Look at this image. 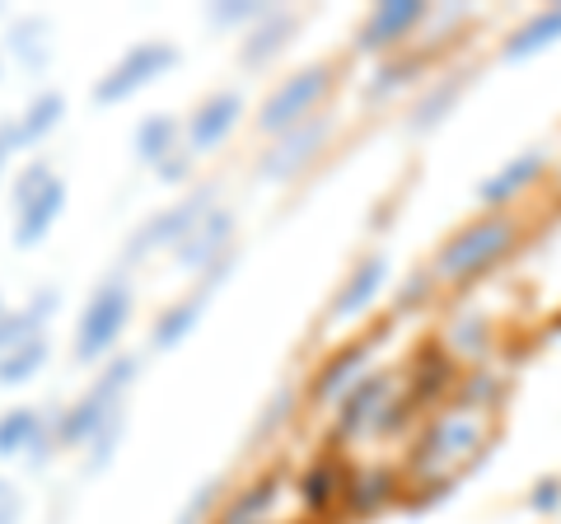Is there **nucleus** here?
Segmentation results:
<instances>
[{"mask_svg": "<svg viewBox=\"0 0 561 524\" xmlns=\"http://www.w3.org/2000/svg\"><path fill=\"white\" fill-rule=\"evenodd\" d=\"M131 305H136V295H131V282L122 272H113L108 282H99L90 305H84V314H80V323H76V356L80 361L108 356L117 346V338H122V328H127V319H131Z\"/></svg>", "mask_w": 561, "mask_h": 524, "instance_id": "nucleus-1", "label": "nucleus"}, {"mask_svg": "<svg viewBox=\"0 0 561 524\" xmlns=\"http://www.w3.org/2000/svg\"><path fill=\"white\" fill-rule=\"evenodd\" d=\"M136 371H140V361L136 356H113L108 365H103V375L84 389V398L80 403H70L66 412H61V422H57V435L66 445H90L94 441V431L108 422V417L122 408V389L136 379Z\"/></svg>", "mask_w": 561, "mask_h": 524, "instance_id": "nucleus-2", "label": "nucleus"}, {"mask_svg": "<svg viewBox=\"0 0 561 524\" xmlns=\"http://www.w3.org/2000/svg\"><path fill=\"white\" fill-rule=\"evenodd\" d=\"M328 90H332V66L328 61L305 66V71H295L290 80H280L276 90L267 94V103H262V113H257V127L267 136L295 132L300 122L313 117V109L328 99Z\"/></svg>", "mask_w": 561, "mask_h": 524, "instance_id": "nucleus-3", "label": "nucleus"}, {"mask_svg": "<svg viewBox=\"0 0 561 524\" xmlns=\"http://www.w3.org/2000/svg\"><path fill=\"white\" fill-rule=\"evenodd\" d=\"M173 66H179V47H173V43H160V38L131 43V52H122L113 71L94 84V103H122V99H131L136 90H146L150 80H160L164 71H173Z\"/></svg>", "mask_w": 561, "mask_h": 524, "instance_id": "nucleus-4", "label": "nucleus"}, {"mask_svg": "<svg viewBox=\"0 0 561 524\" xmlns=\"http://www.w3.org/2000/svg\"><path fill=\"white\" fill-rule=\"evenodd\" d=\"M216 212V183H206V187H197V192H187L183 202H173L169 212H160V216H150L140 230L127 239V258H146V253H154V249H164V243H179L197 230V225Z\"/></svg>", "mask_w": 561, "mask_h": 524, "instance_id": "nucleus-5", "label": "nucleus"}, {"mask_svg": "<svg viewBox=\"0 0 561 524\" xmlns=\"http://www.w3.org/2000/svg\"><path fill=\"white\" fill-rule=\"evenodd\" d=\"M505 243H511V220H501V216L478 220L445 243L440 258H435V272H440L445 282H468V276L491 267V258H496Z\"/></svg>", "mask_w": 561, "mask_h": 524, "instance_id": "nucleus-6", "label": "nucleus"}, {"mask_svg": "<svg viewBox=\"0 0 561 524\" xmlns=\"http://www.w3.org/2000/svg\"><path fill=\"white\" fill-rule=\"evenodd\" d=\"M239 117H243V94H239V90H220V94L202 99L197 109H192V117L183 122V141H187V150H192V155L216 150L225 136L239 127Z\"/></svg>", "mask_w": 561, "mask_h": 524, "instance_id": "nucleus-7", "label": "nucleus"}, {"mask_svg": "<svg viewBox=\"0 0 561 524\" xmlns=\"http://www.w3.org/2000/svg\"><path fill=\"white\" fill-rule=\"evenodd\" d=\"M332 136V117H309V122H300L295 132H286L280 141L262 155V179H290V173H300L313 155L323 150V141Z\"/></svg>", "mask_w": 561, "mask_h": 524, "instance_id": "nucleus-8", "label": "nucleus"}, {"mask_svg": "<svg viewBox=\"0 0 561 524\" xmlns=\"http://www.w3.org/2000/svg\"><path fill=\"white\" fill-rule=\"evenodd\" d=\"M230 243H234V216L216 206L197 230H192L183 243H179V262L187 272H202V267H220L230 258Z\"/></svg>", "mask_w": 561, "mask_h": 524, "instance_id": "nucleus-9", "label": "nucleus"}, {"mask_svg": "<svg viewBox=\"0 0 561 524\" xmlns=\"http://www.w3.org/2000/svg\"><path fill=\"white\" fill-rule=\"evenodd\" d=\"M295 24H300V20H295L290 10H267V14H262V20H257L249 33H243V43H239V61H243V66H267V61L276 57V52L290 43Z\"/></svg>", "mask_w": 561, "mask_h": 524, "instance_id": "nucleus-10", "label": "nucleus"}, {"mask_svg": "<svg viewBox=\"0 0 561 524\" xmlns=\"http://www.w3.org/2000/svg\"><path fill=\"white\" fill-rule=\"evenodd\" d=\"M421 10L416 0H402V5H375V14L365 20V29H360V52H383V47H393V43H402L408 38V29L412 24H421Z\"/></svg>", "mask_w": 561, "mask_h": 524, "instance_id": "nucleus-11", "label": "nucleus"}, {"mask_svg": "<svg viewBox=\"0 0 561 524\" xmlns=\"http://www.w3.org/2000/svg\"><path fill=\"white\" fill-rule=\"evenodd\" d=\"M179 136H183V122H179V117L150 113V117H140V127L131 132V155H136V160L146 164V169H160L173 150H183Z\"/></svg>", "mask_w": 561, "mask_h": 524, "instance_id": "nucleus-12", "label": "nucleus"}, {"mask_svg": "<svg viewBox=\"0 0 561 524\" xmlns=\"http://www.w3.org/2000/svg\"><path fill=\"white\" fill-rule=\"evenodd\" d=\"M61 212H66V183L57 179V183L43 192V197H33L24 212H14V220H20V225H14V243H20V249H33V243H43Z\"/></svg>", "mask_w": 561, "mask_h": 524, "instance_id": "nucleus-13", "label": "nucleus"}, {"mask_svg": "<svg viewBox=\"0 0 561 524\" xmlns=\"http://www.w3.org/2000/svg\"><path fill=\"white\" fill-rule=\"evenodd\" d=\"M47 435V422L38 408H10L0 412V459H28L33 449H38V441Z\"/></svg>", "mask_w": 561, "mask_h": 524, "instance_id": "nucleus-14", "label": "nucleus"}, {"mask_svg": "<svg viewBox=\"0 0 561 524\" xmlns=\"http://www.w3.org/2000/svg\"><path fill=\"white\" fill-rule=\"evenodd\" d=\"M51 305H61V291H57V286H43V291L28 300V309H20V314H0V356L14 352V346H20L24 338L43 333V319L51 314Z\"/></svg>", "mask_w": 561, "mask_h": 524, "instance_id": "nucleus-15", "label": "nucleus"}, {"mask_svg": "<svg viewBox=\"0 0 561 524\" xmlns=\"http://www.w3.org/2000/svg\"><path fill=\"white\" fill-rule=\"evenodd\" d=\"M206 295H210V286H202V291H192L187 300H179V305H169L160 319H154V328H150V346L154 352H169V346H179L192 328H197V319H202V305H206Z\"/></svg>", "mask_w": 561, "mask_h": 524, "instance_id": "nucleus-16", "label": "nucleus"}, {"mask_svg": "<svg viewBox=\"0 0 561 524\" xmlns=\"http://www.w3.org/2000/svg\"><path fill=\"white\" fill-rule=\"evenodd\" d=\"M10 52L20 57V66H28V71H43V66L51 61V24L43 20V14H24V20L10 24Z\"/></svg>", "mask_w": 561, "mask_h": 524, "instance_id": "nucleus-17", "label": "nucleus"}, {"mask_svg": "<svg viewBox=\"0 0 561 524\" xmlns=\"http://www.w3.org/2000/svg\"><path fill=\"white\" fill-rule=\"evenodd\" d=\"M383 267H389V262H383V258H365L360 267L346 276L342 295H337V300H332V319L342 323V319H351V314H360L365 305H370V300H375V291L383 286Z\"/></svg>", "mask_w": 561, "mask_h": 524, "instance_id": "nucleus-18", "label": "nucleus"}, {"mask_svg": "<svg viewBox=\"0 0 561 524\" xmlns=\"http://www.w3.org/2000/svg\"><path fill=\"white\" fill-rule=\"evenodd\" d=\"M43 361H47V338L43 333L24 338L14 352L0 356V389H20V384H28L33 375L43 371Z\"/></svg>", "mask_w": 561, "mask_h": 524, "instance_id": "nucleus-19", "label": "nucleus"}, {"mask_svg": "<svg viewBox=\"0 0 561 524\" xmlns=\"http://www.w3.org/2000/svg\"><path fill=\"white\" fill-rule=\"evenodd\" d=\"M61 117H66V94L43 90V94L24 109V117H20V136H24V146L43 141L47 132H57V122H61Z\"/></svg>", "mask_w": 561, "mask_h": 524, "instance_id": "nucleus-20", "label": "nucleus"}, {"mask_svg": "<svg viewBox=\"0 0 561 524\" xmlns=\"http://www.w3.org/2000/svg\"><path fill=\"white\" fill-rule=\"evenodd\" d=\"M365 352H370V346H346V352H337L332 356L323 371H319V379H313V398H337L342 389L351 379H356V371H360V361H365Z\"/></svg>", "mask_w": 561, "mask_h": 524, "instance_id": "nucleus-21", "label": "nucleus"}, {"mask_svg": "<svg viewBox=\"0 0 561 524\" xmlns=\"http://www.w3.org/2000/svg\"><path fill=\"white\" fill-rule=\"evenodd\" d=\"M57 183V173H51V164L47 160H38V164H28L24 173H20V183H14V192H10V202H14V212H24V206L33 202V197H43V192Z\"/></svg>", "mask_w": 561, "mask_h": 524, "instance_id": "nucleus-22", "label": "nucleus"}, {"mask_svg": "<svg viewBox=\"0 0 561 524\" xmlns=\"http://www.w3.org/2000/svg\"><path fill=\"white\" fill-rule=\"evenodd\" d=\"M534 164H538V160H515L505 173H496V179H491V183L482 187V202H486V206H501L505 197H515V187H519L524 179H529Z\"/></svg>", "mask_w": 561, "mask_h": 524, "instance_id": "nucleus-23", "label": "nucleus"}, {"mask_svg": "<svg viewBox=\"0 0 561 524\" xmlns=\"http://www.w3.org/2000/svg\"><path fill=\"white\" fill-rule=\"evenodd\" d=\"M262 14H267V5H253V0H220V5L206 10V20L230 29V24H257Z\"/></svg>", "mask_w": 561, "mask_h": 524, "instance_id": "nucleus-24", "label": "nucleus"}, {"mask_svg": "<svg viewBox=\"0 0 561 524\" xmlns=\"http://www.w3.org/2000/svg\"><path fill=\"white\" fill-rule=\"evenodd\" d=\"M383 394V384H379V375H370L360 384V394H351L346 398V408H342V431H356L360 422H365V412L375 408V398Z\"/></svg>", "mask_w": 561, "mask_h": 524, "instance_id": "nucleus-25", "label": "nucleus"}, {"mask_svg": "<svg viewBox=\"0 0 561 524\" xmlns=\"http://www.w3.org/2000/svg\"><path fill=\"white\" fill-rule=\"evenodd\" d=\"M117 435H122V408L94 431V441H90V468H103V464H108V454H113V445H117Z\"/></svg>", "mask_w": 561, "mask_h": 524, "instance_id": "nucleus-26", "label": "nucleus"}, {"mask_svg": "<svg viewBox=\"0 0 561 524\" xmlns=\"http://www.w3.org/2000/svg\"><path fill=\"white\" fill-rule=\"evenodd\" d=\"M220 501V482H206V487H197V497H192L187 505H183V515H179V524H206V515H210V505Z\"/></svg>", "mask_w": 561, "mask_h": 524, "instance_id": "nucleus-27", "label": "nucleus"}, {"mask_svg": "<svg viewBox=\"0 0 561 524\" xmlns=\"http://www.w3.org/2000/svg\"><path fill=\"white\" fill-rule=\"evenodd\" d=\"M300 492H305L309 505H328V497H332V474H328V468H309V478H305Z\"/></svg>", "mask_w": 561, "mask_h": 524, "instance_id": "nucleus-28", "label": "nucleus"}, {"mask_svg": "<svg viewBox=\"0 0 561 524\" xmlns=\"http://www.w3.org/2000/svg\"><path fill=\"white\" fill-rule=\"evenodd\" d=\"M24 150V136H20V122H0V179H5V164L10 155Z\"/></svg>", "mask_w": 561, "mask_h": 524, "instance_id": "nucleus-29", "label": "nucleus"}, {"mask_svg": "<svg viewBox=\"0 0 561 524\" xmlns=\"http://www.w3.org/2000/svg\"><path fill=\"white\" fill-rule=\"evenodd\" d=\"M192 160H197V155H192V150L183 146V150H173V155H169V160H164L160 169H154V173H160V179H164V183H179V179H187V169H192Z\"/></svg>", "mask_w": 561, "mask_h": 524, "instance_id": "nucleus-30", "label": "nucleus"}, {"mask_svg": "<svg viewBox=\"0 0 561 524\" xmlns=\"http://www.w3.org/2000/svg\"><path fill=\"white\" fill-rule=\"evenodd\" d=\"M0 524H20V492L10 478H0Z\"/></svg>", "mask_w": 561, "mask_h": 524, "instance_id": "nucleus-31", "label": "nucleus"}, {"mask_svg": "<svg viewBox=\"0 0 561 524\" xmlns=\"http://www.w3.org/2000/svg\"><path fill=\"white\" fill-rule=\"evenodd\" d=\"M290 408H295V389H286V394H280L276 403L267 408V417H262V422H257V435H267L276 422H286V412H290Z\"/></svg>", "mask_w": 561, "mask_h": 524, "instance_id": "nucleus-32", "label": "nucleus"}, {"mask_svg": "<svg viewBox=\"0 0 561 524\" xmlns=\"http://www.w3.org/2000/svg\"><path fill=\"white\" fill-rule=\"evenodd\" d=\"M0 314H5V309H0Z\"/></svg>", "mask_w": 561, "mask_h": 524, "instance_id": "nucleus-33", "label": "nucleus"}]
</instances>
